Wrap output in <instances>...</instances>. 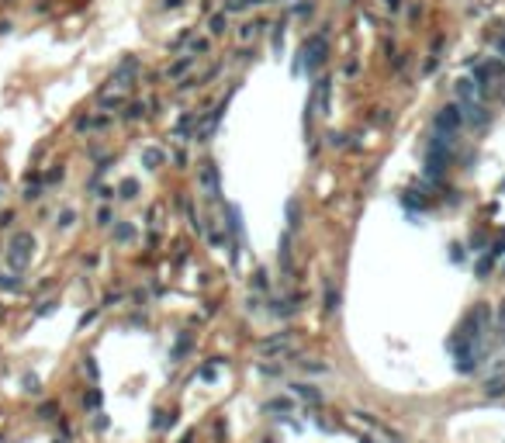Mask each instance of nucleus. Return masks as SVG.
Instances as JSON below:
<instances>
[{
	"label": "nucleus",
	"instance_id": "nucleus-1",
	"mask_svg": "<svg viewBox=\"0 0 505 443\" xmlns=\"http://www.w3.org/2000/svg\"><path fill=\"white\" fill-rule=\"evenodd\" d=\"M31 253H35V235H31V232H18V235L7 243L4 256H7L11 270H18V274H21V270L31 263Z\"/></svg>",
	"mask_w": 505,
	"mask_h": 443
},
{
	"label": "nucleus",
	"instance_id": "nucleus-2",
	"mask_svg": "<svg viewBox=\"0 0 505 443\" xmlns=\"http://www.w3.org/2000/svg\"><path fill=\"white\" fill-rule=\"evenodd\" d=\"M326 52H329V45H326V31H318V35H311L305 45H301V70L308 73V77H315L318 73V66L326 62Z\"/></svg>",
	"mask_w": 505,
	"mask_h": 443
},
{
	"label": "nucleus",
	"instance_id": "nucleus-3",
	"mask_svg": "<svg viewBox=\"0 0 505 443\" xmlns=\"http://www.w3.org/2000/svg\"><path fill=\"white\" fill-rule=\"evenodd\" d=\"M460 121H464V111L457 108V104H447V108H440L436 111V118H432V128L443 135H453L457 128H460Z\"/></svg>",
	"mask_w": 505,
	"mask_h": 443
},
{
	"label": "nucleus",
	"instance_id": "nucleus-4",
	"mask_svg": "<svg viewBox=\"0 0 505 443\" xmlns=\"http://www.w3.org/2000/svg\"><path fill=\"white\" fill-rule=\"evenodd\" d=\"M311 97H315V104H318V115H329V108H332V80H329V77L315 80Z\"/></svg>",
	"mask_w": 505,
	"mask_h": 443
},
{
	"label": "nucleus",
	"instance_id": "nucleus-5",
	"mask_svg": "<svg viewBox=\"0 0 505 443\" xmlns=\"http://www.w3.org/2000/svg\"><path fill=\"white\" fill-rule=\"evenodd\" d=\"M464 121H471L474 128H485L488 121H491V111H488L485 104H474V100H471V104H464Z\"/></svg>",
	"mask_w": 505,
	"mask_h": 443
},
{
	"label": "nucleus",
	"instance_id": "nucleus-6",
	"mask_svg": "<svg viewBox=\"0 0 505 443\" xmlns=\"http://www.w3.org/2000/svg\"><path fill=\"white\" fill-rule=\"evenodd\" d=\"M291 388H294V395H298L301 402H308V405H322V391H318L315 385H305V381H301V385H291Z\"/></svg>",
	"mask_w": 505,
	"mask_h": 443
},
{
	"label": "nucleus",
	"instance_id": "nucleus-7",
	"mask_svg": "<svg viewBox=\"0 0 505 443\" xmlns=\"http://www.w3.org/2000/svg\"><path fill=\"white\" fill-rule=\"evenodd\" d=\"M201 184L208 187L211 197H218V166H214V163H204V166H201Z\"/></svg>",
	"mask_w": 505,
	"mask_h": 443
},
{
	"label": "nucleus",
	"instance_id": "nucleus-8",
	"mask_svg": "<svg viewBox=\"0 0 505 443\" xmlns=\"http://www.w3.org/2000/svg\"><path fill=\"white\" fill-rule=\"evenodd\" d=\"M287 339H291L287 332H277V336H270V339H263V343H260V350H263V353H273V350H284V347H287Z\"/></svg>",
	"mask_w": 505,
	"mask_h": 443
},
{
	"label": "nucleus",
	"instance_id": "nucleus-9",
	"mask_svg": "<svg viewBox=\"0 0 505 443\" xmlns=\"http://www.w3.org/2000/svg\"><path fill=\"white\" fill-rule=\"evenodd\" d=\"M339 301H343V294L332 288V284H326V315H336V312H339Z\"/></svg>",
	"mask_w": 505,
	"mask_h": 443
},
{
	"label": "nucleus",
	"instance_id": "nucleus-10",
	"mask_svg": "<svg viewBox=\"0 0 505 443\" xmlns=\"http://www.w3.org/2000/svg\"><path fill=\"white\" fill-rule=\"evenodd\" d=\"M298 225H301V205L291 197V201H287V232H294Z\"/></svg>",
	"mask_w": 505,
	"mask_h": 443
},
{
	"label": "nucleus",
	"instance_id": "nucleus-11",
	"mask_svg": "<svg viewBox=\"0 0 505 443\" xmlns=\"http://www.w3.org/2000/svg\"><path fill=\"white\" fill-rule=\"evenodd\" d=\"M491 260H495L491 253H478V263H474V270H478V277H481V281L491 274Z\"/></svg>",
	"mask_w": 505,
	"mask_h": 443
},
{
	"label": "nucleus",
	"instance_id": "nucleus-12",
	"mask_svg": "<svg viewBox=\"0 0 505 443\" xmlns=\"http://www.w3.org/2000/svg\"><path fill=\"white\" fill-rule=\"evenodd\" d=\"M277 263L284 267V274H291V246H287V235H284V243H280V250H277Z\"/></svg>",
	"mask_w": 505,
	"mask_h": 443
},
{
	"label": "nucleus",
	"instance_id": "nucleus-13",
	"mask_svg": "<svg viewBox=\"0 0 505 443\" xmlns=\"http://www.w3.org/2000/svg\"><path fill=\"white\" fill-rule=\"evenodd\" d=\"M187 350H191V336H187V332H180V336H176V347H173V353H170V360H180V357H184Z\"/></svg>",
	"mask_w": 505,
	"mask_h": 443
},
{
	"label": "nucleus",
	"instance_id": "nucleus-14",
	"mask_svg": "<svg viewBox=\"0 0 505 443\" xmlns=\"http://www.w3.org/2000/svg\"><path fill=\"white\" fill-rule=\"evenodd\" d=\"M142 163H146L149 170H156V166L163 163V153H159V149H142Z\"/></svg>",
	"mask_w": 505,
	"mask_h": 443
},
{
	"label": "nucleus",
	"instance_id": "nucleus-15",
	"mask_svg": "<svg viewBox=\"0 0 505 443\" xmlns=\"http://www.w3.org/2000/svg\"><path fill=\"white\" fill-rule=\"evenodd\" d=\"M485 391L491 395V398H498V395H505V374H502V378H491V381L485 385Z\"/></svg>",
	"mask_w": 505,
	"mask_h": 443
},
{
	"label": "nucleus",
	"instance_id": "nucleus-16",
	"mask_svg": "<svg viewBox=\"0 0 505 443\" xmlns=\"http://www.w3.org/2000/svg\"><path fill=\"white\" fill-rule=\"evenodd\" d=\"M118 194L125 197V201H132L138 194V180H121V187H118Z\"/></svg>",
	"mask_w": 505,
	"mask_h": 443
},
{
	"label": "nucleus",
	"instance_id": "nucleus-17",
	"mask_svg": "<svg viewBox=\"0 0 505 443\" xmlns=\"http://www.w3.org/2000/svg\"><path fill=\"white\" fill-rule=\"evenodd\" d=\"M173 423H176V416H173V412H156V419H153V426H156V429H170Z\"/></svg>",
	"mask_w": 505,
	"mask_h": 443
},
{
	"label": "nucleus",
	"instance_id": "nucleus-18",
	"mask_svg": "<svg viewBox=\"0 0 505 443\" xmlns=\"http://www.w3.org/2000/svg\"><path fill=\"white\" fill-rule=\"evenodd\" d=\"M263 408H267V412H291V398H270Z\"/></svg>",
	"mask_w": 505,
	"mask_h": 443
},
{
	"label": "nucleus",
	"instance_id": "nucleus-19",
	"mask_svg": "<svg viewBox=\"0 0 505 443\" xmlns=\"http://www.w3.org/2000/svg\"><path fill=\"white\" fill-rule=\"evenodd\" d=\"M485 246H488L485 232H471V253H485Z\"/></svg>",
	"mask_w": 505,
	"mask_h": 443
},
{
	"label": "nucleus",
	"instance_id": "nucleus-20",
	"mask_svg": "<svg viewBox=\"0 0 505 443\" xmlns=\"http://www.w3.org/2000/svg\"><path fill=\"white\" fill-rule=\"evenodd\" d=\"M100 402H104V395H100L97 388H90V391L83 395V405H87V408H100Z\"/></svg>",
	"mask_w": 505,
	"mask_h": 443
},
{
	"label": "nucleus",
	"instance_id": "nucleus-21",
	"mask_svg": "<svg viewBox=\"0 0 505 443\" xmlns=\"http://www.w3.org/2000/svg\"><path fill=\"white\" fill-rule=\"evenodd\" d=\"M225 28H229V18H225V14H214L211 18V35H225Z\"/></svg>",
	"mask_w": 505,
	"mask_h": 443
},
{
	"label": "nucleus",
	"instance_id": "nucleus-22",
	"mask_svg": "<svg viewBox=\"0 0 505 443\" xmlns=\"http://www.w3.org/2000/svg\"><path fill=\"white\" fill-rule=\"evenodd\" d=\"M0 288L4 291H21V281L18 277H11V274H0Z\"/></svg>",
	"mask_w": 505,
	"mask_h": 443
},
{
	"label": "nucleus",
	"instance_id": "nucleus-23",
	"mask_svg": "<svg viewBox=\"0 0 505 443\" xmlns=\"http://www.w3.org/2000/svg\"><path fill=\"white\" fill-rule=\"evenodd\" d=\"M132 235H135V229H132L128 222H125V225H118V229H115V239H118V243H128Z\"/></svg>",
	"mask_w": 505,
	"mask_h": 443
},
{
	"label": "nucleus",
	"instance_id": "nucleus-24",
	"mask_svg": "<svg viewBox=\"0 0 505 443\" xmlns=\"http://www.w3.org/2000/svg\"><path fill=\"white\" fill-rule=\"evenodd\" d=\"M326 139H329V146H332V149H343V146H346V135H343V132H329Z\"/></svg>",
	"mask_w": 505,
	"mask_h": 443
},
{
	"label": "nucleus",
	"instance_id": "nucleus-25",
	"mask_svg": "<svg viewBox=\"0 0 505 443\" xmlns=\"http://www.w3.org/2000/svg\"><path fill=\"white\" fill-rule=\"evenodd\" d=\"M42 197V184H28L24 187V201H39Z\"/></svg>",
	"mask_w": 505,
	"mask_h": 443
},
{
	"label": "nucleus",
	"instance_id": "nucleus-26",
	"mask_svg": "<svg viewBox=\"0 0 505 443\" xmlns=\"http://www.w3.org/2000/svg\"><path fill=\"white\" fill-rule=\"evenodd\" d=\"M73 218H77V212H69V208H66V212L59 215V222H56V225H59V229H69V225H73Z\"/></svg>",
	"mask_w": 505,
	"mask_h": 443
},
{
	"label": "nucleus",
	"instance_id": "nucleus-27",
	"mask_svg": "<svg viewBox=\"0 0 505 443\" xmlns=\"http://www.w3.org/2000/svg\"><path fill=\"white\" fill-rule=\"evenodd\" d=\"M56 312V301H42L39 309H35V315H52Z\"/></svg>",
	"mask_w": 505,
	"mask_h": 443
},
{
	"label": "nucleus",
	"instance_id": "nucleus-28",
	"mask_svg": "<svg viewBox=\"0 0 505 443\" xmlns=\"http://www.w3.org/2000/svg\"><path fill=\"white\" fill-rule=\"evenodd\" d=\"M94 319H97V309H90V312H83V315H80V329H83V326H90V322H94Z\"/></svg>",
	"mask_w": 505,
	"mask_h": 443
},
{
	"label": "nucleus",
	"instance_id": "nucleus-29",
	"mask_svg": "<svg viewBox=\"0 0 505 443\" xmlns=\"http://www.w3.org/2000/svg\"><path fill=\"white\" fill-rule=\"evenodd\" d=\"M187 66H191V59H180V62H176V66H173V70H170V77H180V73H184Z\"/></svg>",
	"mask_w": 505,
	"mask_h": 443
},
{
	"label": "nucleus",
	"instance_id": "nucleus-30",
	"mask_svg": "<svg viewBox=\"0 0 505 443\" xmlns=\"http://www.w3.org/2000/svg\"><path fill=\"white\" fill-rule=\"evenodd\" d=\"M97 222H100V225H111V208H100V212H97Z\"/></svg>",
	"mask_w": 505,
	"mask_h": 443
},
{
	"label": "nucleus",
	"instance_id": "nucleus-31",
	"mask_svg": "<svg viewBox=\"0 0 505 443\" xmlns=\"http://www.w3.org/2000/svg\"><path fill=\"white\" fill-rule=\"evenodd\" d=\"M142 111H146V108H142V104H132V108H128V115H125V118H128V121H135V118H138V115H142Z\"/></svg>",
	"mask_w": 505,
	"mask_h": 443
},
{
	"label": "nucleus",
	"instance_id": "nucleus-32",
	"mask_svg": "<svg viewBox=\"0 0 505 443\" xmlns=\"http://www.w3.org/2000/svg\"><path fill=\"white\" fill-rule=\"evenodd\" d=\"M450 256H453V263H464V246H450Z\"/></svg>",
	"mask_w": 505,
	"mask_h": 443
},
{
	"label": "nucleus",
	"instance_id": "nucleus-33",
	"mask_svg": "<svg viewBox=\"0 0 505 443\" xmlns=\"http://www.w3.org/2000/svg\"><path fill=\"white\" fill-rule=\"evenodd\" d=\"M56 180H62V166H59V170H52V174L45 177V184H56Z\"/></svg>",
	"mask_w": 505,
	"mask_h": 443
},
{
	"label": "nucleus",
	"instance_id": "nucleus-34",
	"mask_svg": "<svg viewBox=\"0 0 505 443\" xmlns=\"http://www.w3.org/2000/svg\"><path fill=\"white\" fill-rule=\"evenodd\" d=\"M256 288H260V291L267 288V274H263V270H256Z\"/></svg>",
	"mask_w": 505,
	"mask_h": 443
},
{
	"label": "nucleus",
	"instance_id": "nucleus-35",
	"mask_svg": "<svg viewBox=\"0 0 505 443\" xmlns=\"http://www.w3.org/2000/svg\"><path fill=\"white\" fill-rule=\"evenodd\" d=\"M256 28H260V24H256ZM256 28H252V24H242V31H239V35H242V39H249V35H256Z\"/></svg>",
	"mask_w": 505,
	"mask_h": 443
},
{
	"label": "nucleus",
	"instance_id": "nucleus-36",
	"mask_svg": "<svg viewBox=\"0 0 505 443\" xmlns=\"http://www.w3.org/2000/svg\"><path fill=\"white\" fill-rule=\"evenodd\" d=\"M87 370H90V378L97 381V364H94V357H87Z\"/></svg>",
	"mask_w": 505,
	"mask_h": 443
},
{
	"label": "nucleus",
	"instance_id": "nucleus-37",
	"mask_svg": "<svg viewBox=\"0 0 505 443\" xmlns=\"http://www.w3.org/2000/svg\"><path fill=\"white\" fill-rule=\"evenodd\" d=\"M498 326L505 329V301H502V309H498Z\"/></svg>",
	"mask_w": 505,
	"mask_h": 443
},
{
	"label": "nucleus",
	"instance_id": "nucleus-38",
	"mask_svg": "<svg viewBox=\"0 0 505 443\" xmlns=\"http://www.w3.org/2000/svg\"><path fill=\"white\" fill-rule=\"evenodd\" d=\"M384 4H388L391 11H398V7H402V0H384Z\"/></svg>",
	"mask_w": 505,
	"mask_h": 443
},
{
	"label": "nucleus",
	"instance_id": "nucleus-39",
	"mask_svg": "<svg viewBox=\"0 0 505 443\" xmlns=\"http://www.w3.org/2000/svg\"><path fill=\"white\" fill-rule=\"evenodd\" d=\"M163 4H166V7H173V11H176V7H180L184 0H163Z\"/></svg>",
	"mask_w": 505,
	"mask_h": 443
},
{
	"label": "nucleus",
	"instance_id": "nucleus-40",
	"mask_svg": "<svg viewBox=\"0 0 505 443\" xmlns=\"http://www.w3.org/2000/svg\"><path fill=\"white\" fill-rule=\"evenodd\" d=\"M498 52H502V56H505V35H502V39H498Z\"/></svg>",
	"mask_w": 505,
	"mask_h": 443
},
{
	"label": "nucleus",
	"instance_id": "nucleus-41",
	"mask_svg": "<svg viewBox=\"0 0 505 443\" xmlns=\"http://www.w3.org/2000/svg\"><path fill=\"white\" fill-rule=\"evenodd\" d=\"M242 4H246V7H249V4H267V0H242Z\"/></svg>",
	"mask_w": 505,
	"mask_h": 443
},
{
	"label": "nucleus",
	"instance_id": "nucleus-42",
	"mask_svg": "<svg viewBox=\"0 0 505 443\" xmlns=\"http://www.w3.org/2000/svg\"><path fill=\"white\" fill-rule=\"evenodd\" d=\"M360 443H374V440H370V436H360Z\"/></svg>",
	"mask_w": 505,
	"mask_h": 443
},
{
	"label": "nucleus",
	"instance_id": "nucleus-43",
	"mask_svg": "<svg viewBox=\"0 0 505 443\" xmlns=\"http://www.w3.org/2000/svg\"><path fill=\"white\" fill-rule=\"evenodd\" d=\"M502 194H505V184H502Z\"/></svg>",
	"mask_w": 505,
	"mask_h": 443
},
{
	"label": "nucleus",
	"instance_id": "nucleus-44",
	"mask_svg": "<svg viewBox=\"0 0 505 443\" xmlns=\"http://www.w3.org/2000/svg\"><path fill=\"white\" fill-rule=\"evenodd\" d=\"M267 443H273V440H267Z\"/></svg>",
	"mask_w": 505,
	"mask_h": 443
},
{
	"label": "nucleus",
	"instance_id": "nucleus-45",
	"mask_svg": "<svg viewBox=\"0 0 505 443\" xmlns=\"http://www.w3.org/2000/svg\"><path fill=\"white\" fill-rule=\"evenodd\" d=\"M56 443H59V440H56Z\"/></svg>",
	"mask_w": 505,
	"mask_h": 443
}]
</instances>
